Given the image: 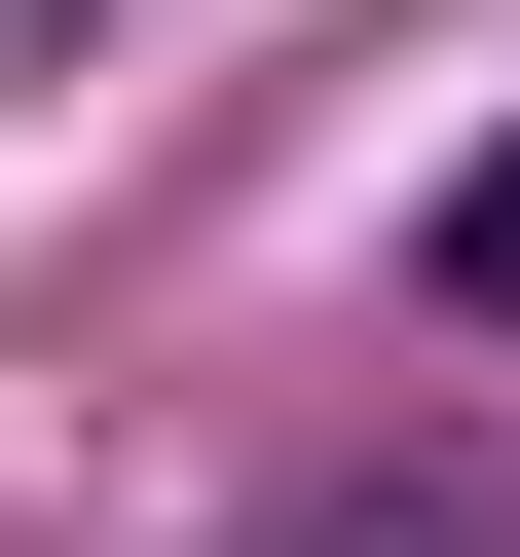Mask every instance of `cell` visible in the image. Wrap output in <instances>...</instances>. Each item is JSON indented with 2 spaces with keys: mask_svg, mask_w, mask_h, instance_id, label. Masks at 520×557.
<instances>
[{
  "mask_svg": "<svg viewBox=\"0 0 520 557\" xmlns=\"http://www.w3.org/2000/svg\"><path fill=\"white\" fill-rule=\"evenodd\" d=\"M446 335H520V149H446Z\"/></svg>",
  "mask_w": 520,
  "mask_h": 557,
  "instance_id": "cell-1",
  "label": "cell"
},
{
  "mask_svg": "<svg viewBox=\"0 0 520 557\" xmlns=\"http://www.w3.org/2000/svg\"><path fill=\"white\" fill-rule=\"evenodd\" d=\"M298 557H520V520H483V483H335Z\"/></svg>",
  "mask_w": 520,
  "mask_h": 557,
  "instance_id": "cell-2",
  "label": "cell"
},
{
  "mask_svg": "<svg viewBox=\"0 0 520 557\" xmlns=\"http://www.w3.org/2000/svg\"><path fill=\"white\" fill-rule=\"evenodd\" d=\"M38 38H75V0H0V75H38Z\"/></svg>",
  "mask_w": 520,
  "mask_h": 557,
  "instance_id": "cell-3",
  "label": "cell"
}]
</instances>
